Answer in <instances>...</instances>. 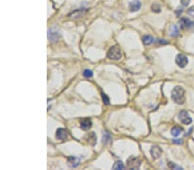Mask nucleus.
<instances>
[{
	"label": "nucleus",
	"mask_w": 194,
	"mask_h": 170,
	"mask_svg": "<svg viewBox=\"0 0 194 170\" xmlns=\"http://www.w3.org/2000/svg\"><path fill=\"white\" fill-rule=\"evenodd\" d=\"M172 99L177 104H183L186 100L185 90L180 86H176L172 91Z\"/></svg>",
	"instance_id": "1"
},
{
	"label": "nucleus",
	"mask_w": 194,
	"mask_h": 170,
	"mask_svg": "<svg viewBox=\"0 0 194 170\" xmlns=\"http://www.w3.org/2000/svg\"><path fill=\"white\" fill-rule=\"evenodd\" d=\"M107 57L112 59V60H118L122 57V53H121V49L119 48V46H113L110 47L108 53H107Z\"/></svg>",
	"instance_id": "2"
},
{
	"label": "nucleus",
	"mask_w": 194,
	"mask_h": 170,
	"mask_svg": "<svg viewBox=\"0 0 194 170\" xmlns=\"http://www.w3.org/2000/svg\"><path fill=\"white\" fill-rule=\"evenodd\" d=\"M142 164V161L139 157L136 156H130L127 160V167L130 169H138Z\"/></svg>",
	"instance_id": "3"
},
{
	"label": "nucleus",
	"mask_w": 194,
	"mask_h": 170,
	"mask_svg": "<svg viewBox=\"0 0 194 170\" xmlns=\"http://www.w3.org/2000/svg\"><path fill=\"white\" fill-rule=\"evenodd\" d=\"M179 119L181 121V122L183 124L185 125H189L192 122V118L189 116L188 113L186 112V111H185V110H182V111L180 112V113H179Z\"/></svg>",
	"instance_id": "4"
},
{
	"label": "nucleus",
	"mask_w": 194,
	"mask_h": 170,
	"mask_svg": "<svg viewBox=\"0 0 194 170\" xmlns=\"http://www.w3.org/2000/svg\"><path fill=\"white\" fill-rule=\"evenodd\" d=\"M175 62L177 64V65L180 68H185L186 65L188 64V58H186V56L183 54H179L175 58Z\"/></svg>",
	"instance_id": "5"
},
{
	"label": "nucleus",
	"mask_w": 194,
	"mask_h": 170,
	"mask_svg": "<svg viewBox=\"0 0 194 170\" xmlns=\"http://www.w3.org/2000/svg\"><path fill=\"white\" fill-rule=\"evenodd\" d=\"M179 23H180V26L182 29H190L194 25L193 22L189 18H186V17H182L181 19L179 21Z\"/></svg>",
	"instance_id": "6"
},
{
	"label": "nucleus",
	"mask_w": 194,
	"mask_h": 170,
	"mask_svg": "<svg viewBox=\"0 0 194 170\" xmlns=\"http://www.w3.org/2000/svg\"><path fill=\"white\" fill-rule=\"evenodd\" d=\"M161 153H162V150H161V149L159 146L154 145L150 149V154H151L152 158L154 160H156V159H158V158L160 157Z\"/></svg>",
	"instance_id": "7"
},
{
	"label": "nucleus",
	"mask_w": 194,
	"mask_h": 170,
	"mask_svg": "<svg viewBox=\"0 0 194 170\" xmlns=\"http://www.w3.org/2000/svg\"><path fill=\"white\" fill-rule=\"evenodd\" d=\"M68 132L63 128L57 129L56 131V138L59 140H67L68 139Z\"/></svg>",
	"instance_id": "8"
},
{
	"label": "nucleus",
	"mask_w": 194,
	"mask_h": 170,
	"mask_svg": "<svg viewBox=\"0 0 194 170\" xmlns=\"http://www.w3.org/2000/svg\"><path fill=\"white\" fill-rule=\"evenodd\" d=\"M141 7H142V4L138 0H134V1L130 2V4H129V9H130V10L131 12L138 11L141 9Z\"/></svg>",
	"instance_id": "9"
},
{
	"label": "nucleus",
	"mask_w": 194,
	"mask_h": 170,
	"mask_svg": "<svg viewBox=\"0 0 194 170\" xmlns=\"http://www.w3.org/2000/svg\"><path fill=\"white\" fill-rule=\"evenodd\" d=\"M92 121L90 119H83L80 121V128L84 131H88L92 127Z\"/></svg>",
	"instance_id": "10"
},
{
	"label": "nucleus",
	"mask_w": 194,
	"mask_h": 170,
	"mask_svg": "<svg viewBox=\"0 0 194 170\" xmlns=\"http://www.w3.org/2000/svg\"><path fill=\"white\" fill-rule=\"evenodd\" d=\"M68 165L70 168H76L80 165V158L75 156H70L68 159Z\"/></svg>",
	"instance_id": "11"
},
{
	"label": "nucleus",
	"mask_w": 194,
	"mask_h": 170,
	"mask_svg": "<svg viewBox=\"0 0 194 170\" xmlns=\"http://www.w3.org/2000/svg\"><path fill=\"white\" fill-rule=\"evenodd\" d=\"M154 38L150 35H145L142 37V42L145 46H148V45H151L153 42H154Z\"/></svg>",
	"instance_id": "12"
},
{
	"label": "nucleus",
	"mask_w": 194,
	"mask_h": 170,
	"mask_svg": "<svg viewBox=\"0 0 194 170\" xmlns=\"http://www.w3.org/2000/svg\"><path fill=\"white\" fill-rule=\"evenodd\" d=\"M170 34H171V36L173 37H176L179 35V29H178V27L176 25H172L171 28H170Z\"/></svg>",
	"instance_id": "13"
},
{
	"label": "nucleus",
	"mask_w": 194,
	"mask_h": 170,
	"mask_svg": "<svg viewBox=\"0 0 194 170\" xmlns=\"http://www.w3.org/2000/svg\"><path fill=\"white\" fill-rule=\"evenodd\" d=\"M182 132V129L179 126H174L172 130H171V134L173 137H178L179 135H180Z\"/></svg>",
	"instance_id": "14"
},
{
	"label": "nucleus",
	"mask_w": 194,
	"mask_h": 170,
	"mask_svg": "<svg viewBox=\"0 0 194 170\" xmlns=\"http://www.w3.org/2000/svg\"><path fill=\"white\" fill-rule=\"evenodd\" d=\"M110 141H111V137H110V134H108V133H105V134H104V136H103V138H102V142H103V144H109Z\"/></svg>",
	"instance_id": "15"
},
{
	"label": "nucleus",
	"mask_w": 194,
	"mask_h": 170,
	"mask_svg": "<svg viewBox=\"0 0 194 170\" xmlns=\"http://www.w3.org/2000/svg\"><path fill=\"white\" fill-rule=\"evenodd\" d=\"M124 168V165H123V163L122 162H115L114 165H113V169H116V170H118V169H123Z\"/></svg>",
	"instance_id": "16"
},
{
	"label": "nucleus",
	"mask_w": 194,
	"mask_h": 170,
	"mask_svg": "<svg viewBox=\"0 0 194 170\" xmlns=\"http://www.w3.org/2000/svg\"><path fill=\"white\" fill-rule=\"evenodd\" d=\"M168 168H170V169H178V170L182 169L181 167L178 166V165H176V164H174L173 162H169Z\"/></svg>",
	"instance_id": "17"
},
{
	"label": "nucleus",
	"mask_w": 194,
	"mask_h": 170,
	"mask_svg": "<svg viewBox=\"0 0 194 170\" xmlns=\"http://www.w3.org/2000/svg\"><path fill=\"white\" fill-rule=\"evenodd\" d=\"M152 10H153V11H155V12H156V13L160 12V10H161V9H160V6L158 4H153V5H152Z\"/></svg>",
	"instance_id": "18"
},
{
	"label": "nucleus",
	"mask_w": 194,
	"mask_h": 170,
	"mask_svg": "<svg viewBox=\"0 0 194 170\" xmlns=\"http://www.w3.org/2000/svg\"><path fill=\"white\" fill-rule=\"evenodd\" d=\"M83 75H84V77H92L93 76V71H90V70H85L84 72H83Z\"/></svg>",
	"instance_id": "19"
},
{
	"label": "nucleus",
	"mask_w": 194,
	"mask_h": 170,
	"mask_svg": "<svg viewBox=\"0 0 194 170\" xmlns=\"http://www.w3.org/2000/svg\"><path fill=\"white\" fill-rule=\"evenodd\" d=\"M101 96H102V98H103V101H104V103L105 104V105H108V104L110 103V101H109V98H108V96H106L105 94L101 93Z\"/></svg>",
	"instance_id": "20"
},
{
	"label": "nucleus",
	"mask_w": 194,
	"mask_h": 170,
	"mask_svg": "<svg viewBox=\"0 0 194 170\" xmlns=\"http://www.w3.org/2000/svg\"><path fill=\"white\" fill-rule=\"evenodd\" d=\"M187 14H188V15H190L191 17H192L194 18V10L193 9H190V10H188Z\"/></svg>",
	"instance_id": "21"
},
{
	"label": "nucleus",
	"mask_w": 194,
	"mask_h": 170,
	"mask_svg": "<svg viewBox=\"0 0 194 170\" xmlns=\"http://www.w3.org/2000/svg\"><path fill=\"white\" fill-rule=\"evenodd\" d=\"M189 3H190V0H181V4L184 6H187Z\"/></svg>",
	"instance_id": "22"
},
{
	"label": "nucleus",
	"mask_w": 194,
	"mask_h": 170,
	"mask_svg": "<svg viewBox=\"0 0 194 170\" xmlns=\"http://www.w3.org/2000/svg\"><path fill=\"white\" fill-rule=\"evenodd\" d=\"M173 144H182V140L181 139H175V140H173Z\"/></svg>",
	"instance_id": "23"
},
{
	"label": "nucleus",
	"mask_w": 194,
	"mask_h": 170,
	"mask_svg": "<svg viewBox=\"0 0 194 170\" xmlns=\"http://www.w3.org/2000/svg\"><path fill=\"white\" fill-rule=\"evenodd\" d=\"M157 43H159V44H167V43H168V42L162 41V40H158V41H157Z\"/></svg>",
	"instance_id": "24"
}]
</instances>
